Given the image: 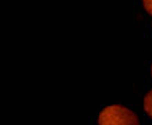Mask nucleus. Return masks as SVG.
Masks as SVG:
<instances>
[{
  "instance_id": "1",
  "label": "nucleus",
  "mask_w": 152,
  "mask_h": 125,
  "mask_svg": "<svg viewBox=\"0 0 152 125\" xmlns=\"http://www.w3.org/2000/svg\"><path fill=\"white\" fill-rule=\"evenodd\" d=\"M98 125H140L134 111L120 105L105 107L98 116Z\"/></svg>"
},
{
  "instance_id": "2",
  "label": "nucleus",
  "mask_w": 152,
  "mask_h": 125,
  "mask_svg": "<svg viewBox=\"0 0 152 125\" xmlns=\"http://www.w3.org/2000/svg\"><path fill=\"white\" fill-rule=\"evenodd\" d=\"M144 110L152 117V89L144 98Z\"/></svg>"
},
{
  "instance_id": "3",
  "label": "nucleus",
  "mask_w": 152,
  "mask_h": 125,
  "mask_svg": "<svg viewBox=\"0 0 152 125\" xmlns=\"http://www.w3.org/2000/svg\"><path fill=\"white\" fill-rule=\"evenodd\" d=\"M142 4H144L145 11L152 15V0H142Z\"/></svg>"
}]
</instances>
